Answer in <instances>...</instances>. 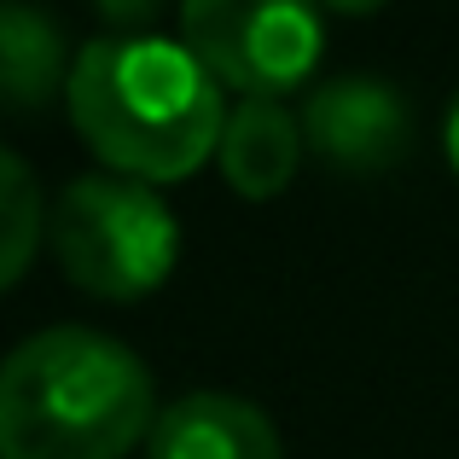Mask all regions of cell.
Instances as JSON below:
<instances>
[{
	"instance_id": "6da1fadb",
	"label": "cell",
	"mask_w": 459,
	"mask_h": 459,
	"mask_svg": "<svg viewBox=\"0 0 459 459\" xmlns=\"http://www.w3.org/2000/svg\"><path fill=\"white\" fill-rule=\"evenodd\" d=\"M70 123L117 175L163 186L186 180L227 128L221 82L169 35H100L70 65Z\"/></svg>"
},
{
	"instance_id": "7a4b0ae2",
	"label": "cell",
	"mask_w": 459,
	"mask_h": 459,
	"mask_svg": "<svg viewBox=\"0 0 459 459\" xmlns=\"http://www.w3.org/2000/svg\"><path fill=\"white\" fill-rule=\"evenodd\" d=\"M152 425V367L93 325L30 332L0 360V459H128Z\"/></svg>"
},
{
	"instance_id": "3957f363",
	"label": "cell",
	"mask_w": 459,
	"mask_h": 459,
	"mask_svg": "<svg viewBox=\"0 0 459 459\" xmlns=\"http://www.w3.org/2000/svg\"><path fill=\"white\" fill-rule=\"evenodd\" d=\"M47 245L76 291L100 303H140L175 273L180 221L146 180L76 175L53 198Z\"/></svg>"
},
{
	"instance_id": "277c9868",
	"label": "cell",
	"mask_w": 459,
	"mask_h": 459,
	"mask_svg": "<svg viewBox=\"0 0 459 459\" xmlns=\"http://www.w3.org/2000/svg\"><path fill=\"white\" fill-rule=\"evenodd\" d=\"M180 41L245 100H280L320 65V0H180Z\"/></svg>"
},
{
	"instance_id": "5b68a950",
	"label": "cell",
	"mask_w": 459,
	"mask_h": 459,
	"mask_svg": "<svg viewBox=\"0 0 459 459\" xmlns=\"http://www.w3.org/2000/svg\"><path fill=\"white\" fill-rule=\"evenodd\" d=\"M303 140L343 175H384L413 146V105L384 76H332L303 105Z\"/></svg>"
},
{
	"instance_id": "8992f818",
	"label": "cell",
	"mask_w": 459,
	"mask_h": 459,
	"mask_svg": "<svg viewBox=\"0 0 459 459\" xmlns=\"http://www.w3.org/2000/svg\"><path fill=\"white\" fill-rule=\"evenodd\" d=\"M152 459H285L273 419L227 390H192L169 402L146 442Z\"/></svg>"
},
{
	"instance_id": "52a82bcc",
	"label": "cell",
	"mask_w": 459,
	"mask_h": 459,
	"mask_svg": "<svg viewBox=\"0 0 459 459\" xmlns=\"http://www.w3.org/2000/svg\"><path fill=\"white\" fill-rule=\"evenodd\" d=\"M308 140H303V117L285 111V100H238L227 111L221 146H215V163H221L227 186L250 204H268L291 186L297 163H303Z\"/></svg>"
},
{
	"instance_id": "ba28073f",
	"label": "cell",
	"mask_w": 459,
	"mask_h": 459,
	"mask_svg": "<svg viewBox=\"0 0 459 459\" xmlns=\"http://www.w3.org/2000/svg\"><path fill=\"white\" fill-rule=\"evenodd\" d=\"M65 30L35 0H0V111H41L53 93L70 88Z\"/></svg>"
},
{
	"instance_id": "9c48e42d",
	"label": "cell",
	"mask_w": 459,
	"mask_h": 459,
	"mask_svg": "<svg viewBox=\"0 0 459 459\" xmlns=\"http://www.w3.org/2000/svg\"><path fill=\"white\" fill-rule=\"evenodd\" d=\"M47 198H41V180H35V169L23 163L18 152L0 146V291H12V285L30 273L35 250H41L47 238Z\"/></svg>"
},
{
	"instance_id": "30bf717a",
	"label": "cell",
	"mask_w": 459,
	"mask_h": 459,
	"mask_svg": "<svg viewBox=\"0 0 459 459\" xmlns=\"http://www.w3.org/2000/svg\"><path fill=\"white\" fill-rule=\"evenodd\" d=\"M105 23H117V35H152V18L163 12V0H93Z\"/></svg>"
},
{
	"instance_id": "8fae6325",
	"label": "cell",
	"mask_w": 459,
	"mask_h": 459,
	"mask_svg": "<svg viewBox=\"0 0 459 459\" xmlns=\"http://www.w3.org/2000/svg\"><path fill=\"white\" fill-rule=\"evenodd\" d=\"M442 152H448V163L459 175V93L448 100V117H442Z\"/></svg>"
},
{
	"instance_id": "7c38bea8",
	"label": "cell",
	"mask_w": 459,
	"mask_h": 459,
	"mask_svg": "<svg viewBox=\"0 0 459 459\" xmlns=\"http://www.w3.org/2000/svg\"><path fill=\"white\" fill-rule=\"evenodd\" d=\"M378 6H390V0H320V12H337V18H367Z\"/></svg>"
}]
</instances>
